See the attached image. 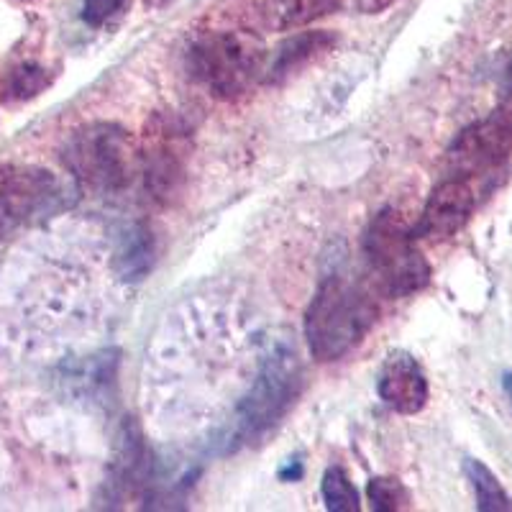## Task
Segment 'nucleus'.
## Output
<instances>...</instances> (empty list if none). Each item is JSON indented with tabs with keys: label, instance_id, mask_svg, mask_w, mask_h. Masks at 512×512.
Here are the masks:
<instances>
[{
	"label": "nucleus",
	"instance_id": "f257e3e1",
	"mask_svg": "<svg viewBox=\"0 0 512 512\" xmlns=\"http://www.w3.org/2000/svg\"><path fill=\"white\" fill-rule=\"evenodd\" d=\"M64 167L95 192H123L141 175V149L118 123H88L64 146Z\"/></svg>",
	"mask_w": 512,
	"mask_h": 512
},
{
	"label": "nucleus",
	"instance_id": "f03ea898",
	"mask_svg": "<svg viewBox=\"0 0 512 512\" xmlns=\"http://www.w3.org/2000/svg\"><path fill=\"white\" fill-rule=\"evenodd\" d=\"M377 308L359 287L328 277L305 315V338L315 361L326 364L349 354L372 328Z\"/></svg>",
	"mask_w": 512,
	"mask_h": 512
},
{
	"label": "nucleus",
	"instance_id": "7ed1b4c3",
	"mask_svg": "<svg viewBox=\"0 0 512 512\" xmlns=\"http://www.w3.org/2000/svg\"><path fill=\"white\" fill-rule=\"evenodd\" d=\"M190 70L210 95L236 100L267 72V47L254 29L208 31L192 44Z\"/></svg>",
	"mask_w": 512,
	"mask_h": 512
},
{
	"label": "nucleus",
	"instance_id": "20e7f679",
	"mask_svg": "<svg viewBox=\"0 0 512 512\" xmlns=\"http://www.w3.org/2000/svg\"><path fill=\"white\" fill-rule=\"evenodd\" d=\"M364 254L379 285L390 295H413L431 282V264L425 262L415 246V233L397 210H382L374 216L364 236Z\"/></svg>",
	"mask_w": 512,
	"mask_h": 512
},
{
	"label": "nucleus",
	"instance_id": "39448f33",
	"mask_svg": "<svg viewBox=\"0 0 512 512\" xmlns=\"http://www.w3.org/2000/svg\"><path fill=\"white\" fill-rule=\"evenodd\" d=\"M300 384H303V369L295 351L277 346L264 359L249 395L241 400L236 415V438L241 443H254L267 436L292 408V402L300 395Z\"/></svg>",
	"mask_w": 512,
	"mask_h": 512
},
{
	"label": "nucleus",
	"instance_id": "423d86ee",
	"mask_svg": "<svg viewBox=\"0 0 512 512\" xmlns=\"http://www.w3.org/2000/svg\"><path fill=\"white\" fill-rule=\"evenodd\" d=\"M77 185L62 180L49 169L8 167L6 185L0 192V233H11L72 208Z\"/></svg>",
	"mask_w": 512,
	"mask_h": 512
},
{
	"label": "nucleus",
	"instance_id": "0eeeda50",
	"mask_svg": "<svg viewBox=\"0 0 512 512\" xmlns=\"http://www.w3.org/2000/svg\"><path fill=\"white\" fill-rule=\"evenodd\" d=\"M512 152V105L489 113L482 121L464 128L446 152L454 177L482 175L505 162Z\"/></svg>",
	"mask_w": 512,
	"mask_h": 512
},
{
	"label": "nucleus",
	"instance_id": "6e6552de",
	"mask_svg": "<svg viewBox=\"0 0 512 512\" xmlns=\"http://www.w3.org/2000/svg\"><path fill=\"white\" fill-rule=\"evenodd\" d=\"M474 205H477V195H474L469 180L466 177H448L431 192V198L425 200L423 216L413 231L415 239H451L469 223Z\"/></svg>",
	"mask_w": 512,
	"mask_h": 512
},
{
	"label": "nucleus",
	"instance_id": "1a4fd4ad",
	"mask_svg": "<svg viewBox=\"0 0 512 512\" xmlns=\"http://www.w3.org/2000/svg\"><path fill=\"white\" fill-rule=\"evenodd\" d=\"M180 131L159 121L146 139V149L141 152V167H144L146 187L159 203L180 195L185 182V146L180 144Z\"/></svg>",
	"mask_w": 512,
	"mask_h": 512
},
{
	"label": "nucleus",
	"instance_id": "9d476101",
	"mask_svg": "<svg viewBox=\"0 0 512 512\" xmlns=\"http://www.w3.org/2000/svg\"><path fill=\"white\" fill-rule=\"evenodd\" d=\"M377 392L392 410L415 415L428 402V379L423 367L408 351H390L377 377Z\"/></svg>",
	"mask_w": 512,
	"mask_h": 512
},
{
	"label": "nucleus",
	"instance_id": "9b49d317",
	"mask_svg": "<svg viewBox=\"0 0 512 512\" xmlns=\"http://www.w3.org/2000/svg\"><path fill=\"white\" fill-rule=\"evenodd\" d=\"M344 0H249L244 21L251 29L297 31L336 11Z\"/></svg>",
	"mask_w": 512,
	"mask_h": 512
},
{
	"label": "nucleus",
	"instance_id": "f8f14e48",
	"mask_svg": "<svg viewBox=\"0 0 512 512\" xmlns=\"http://www.w3.org/2000/svg\"><path fill=\"white\" fill-rule=\"evenodd\" d=\"M333 47H336V36L331 31H300V34H292L269 57L264 80L274 82V85L285 82L287 77L308 67L310 62H318Z\"/></svg>",
	"mask_w": 512,
	"mask_h": 512
},
{
	"label": "nucleus",
	"instance_id": "ddd939ff",
	"mask_svg": "<svg viewBox=\"0 0 512 512\" xmlns=\"http://www.w3.org/2000/svg\"><path fill=\"white\" fill-rule=\"evenodd\" d=\"M154 264V236L144 223L128 228L123 233L121 246L116 251V269L121 280L139 282L152 272Z\"/></svg>",
	"mask_w": 512,
	"mask_h": 512
},
{
	"label": "nucleus",
	"instance_id": "4468645a",
	"mask_svg": "<svg viewBox=\"0 0 512 512\" xmlns=\"http://www.w3.org/2000/svg\"><path fill=\"white\" fill-rule=\"evenodd\" d=\"M466 479L472 482L474 495H477V510L482 512H512V500L502 489L500 479L489 472L487 466L477 459L464 461Z\"/></svg>",
	"mask_w": 512,
	"mask_h": 512
},
{
	"label": "nucleus",
	"instance_id": "2eb2a0df",
	"mask_svg": "<svg viewBox=\"0 0 512 512\" xmlns=\"http://www.w3.org/2000/svg\"><path fill=\"white\" fill-rule=\"evenodd\" d=\"M320 495L331 512H359V492L341 466H328L320 484Z\"/></svg>",
	"mask_w": 512,
	"mask_h": 512
},
{
	"label": "nucleus",
	"instance_id": "dca6fc26",
	"mask_svg": "<svg viewBox=\"0 0 512 512\" xmlns=\"http://www.w3.org/2000/svg\"><path fill=\"white\" fill-rule=\"evenodd\" d=\"M367 497L374 512H400L413 507L408 487L395 477H374L367 484Z\"/></svg>",
	"mask_w": 512,
	"mask_h": 512
},
{
	"label": "nucleus",
	"instance_id": "f3484780",
	"mask_svg": "<svg viewBox=\"0 0 512 512\" xmlns=\"http://www.w3.org/2000/svg\"><path fill=\"white\" fill-rule=\"evenodd\" d=\"M49 82H52V77L41 64L26 62L8 75V93L18 100H29L47 88Z\"/></svg>",
	"mask_w": 512,
	"mask_h": 512
},
{
	"label": "nucleus",
	"instance_id": "a211bd4d",
	"mask_svg": "<svg viewBox=\"0 0 512 512\" xmlns=\"http://www.w3.org/2000/svg\"><path fill=\"white\" fill-rule=\"evenodd\" d=\"M126 0H82V21L90 26L105 24Z\"/></svg>",
	"mask_w": 512,
	"mask_h": 512
},
{
	"label": "nucleus",
	"instance_id": "6ab92c4d",
	"mask_svg": "<svg viewBox=\"0 0 512 512\" xmlns=\"http://www.w3.org/2000/svg\"><path fill=\"white\" fill-rule=\"evenodd\" d=\"M397 0H349V6L356 13H364V16H372V13H382L384 8H390Z\"/></svg>",
	"mask_w": 512,
	"mask_h": 512
},
{
	"label": "nucleus",
	"instance_id": "aec40b11",
	"mask_svg": "<svg viewBox=\"0 0 512 512\" xmlns=\"http://www.w3.org/2000/svg\"><path fill=\"white\" fill-rule=\"evenodd\" d=\"M502 390H505L507 400L512 402V372H505V374H502Z\"/></svg>",
	"mask_w": 512,
	"mask_h": 512
},
{
	"label": "nucleus",
	"instance_id": "412c9836",
	"mask_svg": "<svg viewBox=\"0 0 512 512\" xmlns=\"http://www.w3.org/2000/svg\"><path fill=\"white\" fill-rule=\"evenodd\" d=\"M502 90H505V95H512V62L505 72V85H502Z\"/></svg>",
	"mask_w": 512,
	"mask_h": 512
},
{
	"label": "nucleus",
	"instance_id": "4be33fe9",
	"mask_svg": "<svg viewBox=\"0 0 512 512\" xmlns=\"http://www.w3.org/2000/svg\"><path fill=\"white\" fill-rule=\"evenodd\" d=\"M146 3V8H162V6H167L169 0H144Z\"/></svg>",
	"mask_w": 512,
	"mask_h": 512
},
{
	"label": "nucleus",
	"instance_id": "5701e85b",
	"mask_svg": "<svg viewBox=\"0 0 512 512\" xmlns=\"http://www.w3.org/2000/svg\"><path fill=\"white\" fill-rule=\"evenodd\" d=\"M6 175H8V167H0V192H3V185H6Z\"/></svg>",
	"mask_w": 512,
	"mask_h": 512
}]
</instances>
